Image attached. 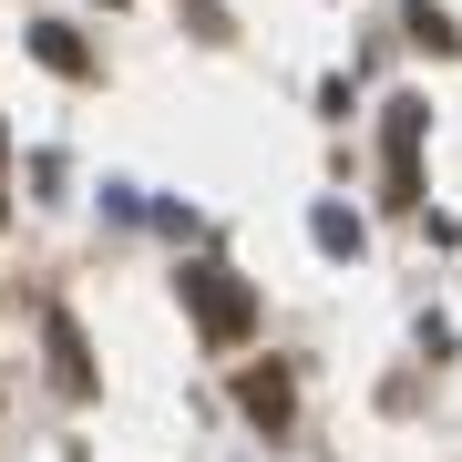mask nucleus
<instances>
[{
  "instance_id": "obj_1",
  "label": "nucleus",
  "mask_w": 462,
  "mask_h": 462,
  "mask_svg": "<svg viewBox=\"0 0 462 462\" xmlns=\"http://www.w3.org/2000/svg\"><path fill=\"white\" fill-rule=\"evenodd\" d=\"M185 298H196V319H206V339H236V329H247V288H236L226 278V267H196V278H185Z\"/></svg>"
},
{
  "instance_id": "obj_2",
  "label": "nucleus",
  "mask_w": 462,
  "mask_h": 462,
  "mask_svg": "<svg viewBox=\"0 0 462 462\" xmlns=\"http://www.w3.org/2000/svg\"><path fill=\"white\" fill-rule=\"evenodd\" d=\"M247 411H257V421H288V380H278V370L247 380Z\"/></svg>"
}]
</instances>
